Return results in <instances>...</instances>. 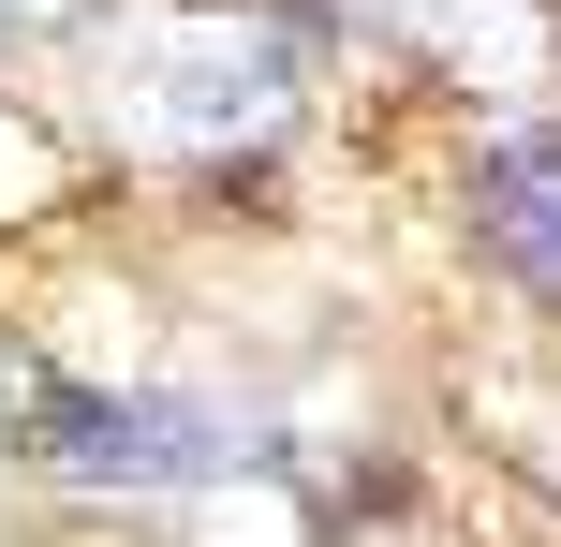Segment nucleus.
<instances>
[{
    "label": "nucleus",
    "mask_w": 561,
    "mask_h": 547,
    "mask_svg": "<svg viewBox=\"0 0 561 547\" xmlns=\"http://www.w3.org/2000/svg\"><path fill=\"white\" fill-rule=\"evenodd\" d=\"M310 104V30L280 0H134L104 30V148L134 163H252Z\"/></svg>",
    "instance_id": "obj_1"
},
{
    "label": "nucleus",
    "mask_w": 561,
    "mask_h": 547,
    "mask_svg": "<svg viewBox=\"0 0 561 547\" xmlns=\"http://www.w3.org/2000/svg\"><path fill=\"white\" fill-rule=\"evenodd\" d=\"M30 459L89 474V489H193V474H222V430L193 400H45L30 414Z\"/></svg>",
    "instance_id": "obj_2"
},
{
    "label": "nucleus",
    "mask_w": 561,
    "mask_h": 547,
    "mask_svg": "<svg viewBox=\"0 0 561 547\" xmlns=\"http://www.w3.org/2000/svg\"><path fill=\"white\" fill-rule=\"evenodd\" d=\"M473 237L533 296H561V118H517V134L473 163Z\"/></svg>",
    "instance_id": "obj_3"
},
{
    "label": "nucleus",
    "mask_w": 561,
    "mask_h": 547,
    "mask_svg": "<svg viewBox=\"0 0 561 547\" xmlns=\"http://www.w3.org/2000/svg\"><path fill=\"white\" fill-rule=\"evenodd\" d=\"M385 15L414 30L428 59H458V75H517V59H533V45H517V15H503V0H385Z\"/></svg>",
    "instance_id": "obj_4"
},
{
    "label": "nucleus",
    "mask_w": 561,
    "mask_h": 547,
    "mask_svg": "<svg viewBox=\"0 0 561 547\" xmlns=\"http://www.w3.org/2000/svg\"><path fill=\"white\" fill-rule=\"evenodd\" d=\"M104 0H0V45H45V30H89Z\"/></svg>",
    "instance_id": "obj_5"
}]
</instances>
